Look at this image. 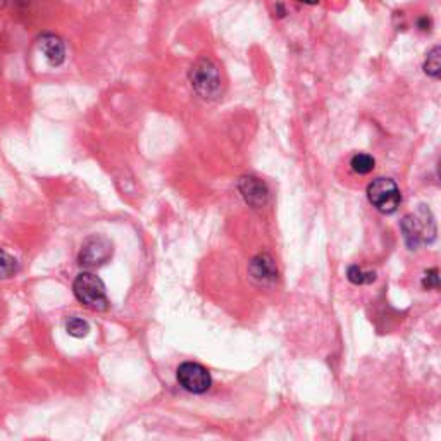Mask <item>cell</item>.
Masks as SVG:
<instances>
[{
	"label": "cell",
	"instance_id": "10",
	"mask_svg": "<svg viewBox=\"0 0 441 441\" xmlns=\"http://www.w3.org/2000/svg\"><path fill=\"white\" fill-rule=\"evenodd\" d=\"M18 271L19 262L11 254H7L6 250L0 249V279L12 278L14 274H18Z\"/></svg>",
	"mask_w": 441,
	"mask_h": 441
},
{
	"label": "cell",
	"instance_id": "17",
	"mask_svg": "<svg viewBox=\"0 0 441 441\" xmlns=\"http://www.w3.org/2000/svg\"><path fill=\"white\" fill-rule=\"evenodd\" d=\"M299 2H302V4H308V6H316V4L319 2V0H299Z\"/></svg>",
	"mask_w": 441,
	"mask_h": 441
},
{
	"label": "cell",
	"instance_id": "3",
	"mask_svg": "<svg viewBox=\"0 0 441 441\" xmlns=\"http://www.w3.org/2000/svg\"><path fill=\"white\" fill-rule=\"evenodd\" d=\"M402 232L405 238L407 247L410 250H415L420 243H430L436 237V226L432 221L431 212L427 209H419V216H405L402 221Z\"/></svg>",
	"mask_w": 441,
	"mask_h": 441
},
{
	"label": "cell",
	"instance_id": "16",
	"mask_svg": "<svg viewBox=\"0 0 441 441\" xmlns=\"http://www.w3.org/2000/svg\"><path fill=\"white\" fill-rule=\"evenodd\" d=\"M417 26H419L420 30H422V31L430 30V26H431V19H427V18H420V19H419V23H417Z\"/></svg>",
	"mask_w": 441,
	"mask_h": 441
},
{
	"label": "cell",
	"instance_id": "8",
	"mask_svg": "<svg viewBox=\"0 0 441 441\" xmlns=\"http://www.w3.org/2000/svg\"><path fill=\"white\" fill-rule=\"evenodd\" d=\"M238 190H240L243 200L254 209H261L269 202V190L257 176H243L238 181Z\"/></svg>",
	"mask_w": 441,
	"mask_h": 441
},
{
	"label": "cell",
	"instance_id": "2",
	"mask_svg": "<svg viewBox=\"0 0 441 441\" xmlns=\"http://www.w3.org/2000/svg\"><path fill=\"white\" fill-rule=\"evenodd\" d=\"M74 296L78 302L83 303L85 307L92 308V311L104 312L109 308V299L105 294V284L102 279L93 273H81L76 276L73 283Z\"/></svg>",
	"mask_w": 441,
	"mask_h": 441
},
{
	"label": "cell",
	"instance_id": "1",
	"mask_svg": "<svg viewBox=\"0 0 441 441\" xmlns=\"http://www.w3.org/2000/svg\"><path fill=\"white\" fill-rule=\"evenodd\" d=\"M190 85L199 97L205 100H216L222 95V81L217 66L207 57H202L192 64L188 73Z\"/></svg>",
	"mask_w": 441,
	"mask_h": 441
},
{
	"label": "cell",
	"instance_id": "14",
	"mask_svg": "<svg viewBox=\"0 0 441 441\" xmlns=\"http://www.w3.org/2000/svg\"><path fill=\"white\" fill-rule=\"evenodd\" d=\"M440 47H435L432 51L427 53L426 57V63H424V73L430 74L431 78H436L438 80L440 78Z\"/></svg>",
	"mask_w": 441,
	"mask_h": 441
},
{
	"label": "cell",
	"instance_id": "5",
	"mask_svg": "<svg viewBox=\"0 0 441 441\" xmlns=\"http://www.w3.org/2000/svg\"><path fill=\"white\" fill-rule=\"evenodd\" d=\"M110 257H113V243H110L109 238L93 234V237L86 238L83 245H81L78 262L86 269H95V267L104 266Z\"/></svg>",
	"mask_w": 441,
	"mask_h": 441
},
{
	"label": "cell",
	"instance_id": "7",
	"mask_svg": "<svg viewBox=\"0 0 441 441\" xmlns=\"http://www.w3.org/2000/svg\"><path fill=\"white\" fill-rule=\"evenodd\" d=\"M249 274L257 286L269 288L278 281V267L269 254H259L250 261Z\"/></svg>",
	"mask_w": 441,
	"mask_h": 441
},
{
	"label": "cell",
	"instance_id": "11",
	"mask_svg": "<svg viewBox=\"0 0 441 441\" xmlns=\"http://www.w3.org/2000/svg\"><path fill=\"white\" fill-rule=\"evenodd\" d=\"M347 278L353 284H370L376 281V273L374 271H364L358 266H350L347 271Z\"/></svg>",
	"mask_w": 441,
	"mask_h": 441
},
{
	"label": "cell",
	"instance_id": "18",
	"mask_svg": "<svg viewBox=\"0 0 441 441\" xmlns=\"http://www.w3.org/2000/svg\"><path fill=\"white\" fill-rule=\"evenodd\" d=\"M6 4H7V0H0V9H4V7H6Z\"/></svg>",
	"mask_w": 441,
	"mask_h": 441
},
{
	"label": "cell",
	"instance_id": "6",
	"mask_svg": "<svg viewBox=\"0 0 441 441\" xmlns=\"http://www.w3.org/2000/svg\"><path fill=\"white\" fill-rule=\"evenodd\" d=\"M178 383L190 393L202 395L212 386V378L204 365L197 362H185L178 368Z\"/></svg>",
	"mask_w": 441,
	"mask_h": 441
},
{
	"label": "cell",
	"instance_id": "4",
	"mask_svg": "<svg viewBox=\"0 0 441 441\" xmlns=\"http://www.w3.org/2000/svg\"><path fill=\"white\" fill-rule=\"evenodd\" d=\"M368 199L381 214H393L400 207L402 193L393 180L378 178L368 187Z\"/></svg>",
	"mask_w": 441,
	"mask_h": 441
},
{
	"label": "cell",
	"instance_id": "13",
	"mask_svg": "<svg viewBox=\"0 0 441 441\" xmlns=\"http://www.w3.org/2000/svg\"><path fill=\"white\" fill-rule=\"evenodd\" d=\"M66 331L74 338H83L88 335L90 324L85 319H81V317H69L66 321Z\"/></svg>",
	"mask_w": 441,
	"mask_h": 441
},
{
	"label": "cell",
	"instance_id": "9",
	"mask_svg": "<svg viewBox=\"0 0 441 441\" xmlns=\"http://www.w3.org/2000/svg\"><path fill=\"white\" fill-rule=\"evenodd\" d=\"M36 45H38V51L45 57V61L53 66V68H57V66H61L66 61V45L53 33L40 35L38 40H36Z\"/></svg>",
	"mask_w": 441,
	"mask_h": 441
},
{
	"label": "cell",
	"instance_id": "12",
	"mask_svg": "<svg viewBox=\"0 0 441 441\" xmlns=\"http://www.w3.org/2000/svg\"><path fill=\"white\" fill-rule=\"evenodd\" d=\"M374 159L369 154H356L350 160V166L357 175H369L374 169Z\"/></svg>",
	"mask_w": 441,
	"mask_h": 441
},
{
	"label": "cell",
	"instance_id": "15",
	"mask_svg": "<svg viewBox=\"0 0 441 441\" xmlns=\"http://www.w3.org/2000/svg\"><path fill=\"white\" fill-rule=\"evenodd\" d=\"M422 286L426 290H438L440 286V279H438V269H430L426 271L422 278Z\"/></svg>",
	"mask_w": 441,
	"mask_h": 441
}]
</instances>
